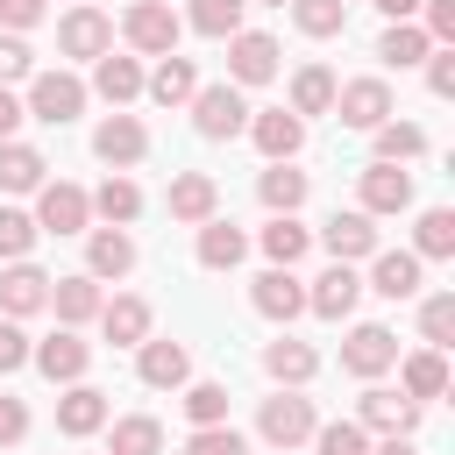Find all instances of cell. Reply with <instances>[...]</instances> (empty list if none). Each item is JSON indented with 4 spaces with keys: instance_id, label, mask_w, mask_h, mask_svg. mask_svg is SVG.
Listing matches in <instances>:
<instances>
[{
    "instance_id": "obj_35",
    "label": "cell",
    "mask_w": 455,
    "mask_h": 455,
    "mask_svg": "<svg viewBox=\"0 0 455 455\" xmlns=\"http://www.w3.org/2000/svg\"><path fill=\"white\" fill-rule=\"evenodd\" d=\"M256 199H263L270 213H291V206L306 199V171H291V164H270V171L256 178Z\"/></svg>"
},
{
    "instance_id": "obj_9",
    "label": "cell",
    "mask_w": 455,
    "mask_h": 455,
    "mask_svg": "<svg viewBox=\"0 0 455 455\" xmlns=\"http://www.w3.org/2000/svg\"><path fill=\"white\" fill-rule=\"evenodd\" d=\"M57 50H64V57H92V64H100V57L114 50V21H107L100 7H71V14L57 21Z\"/></svg>"
},
{
    "instance_id": "obj_13",
    "label": "cell",
    "mask_w": 455,
    "mask_h": 455,
    "mask_svg": "<svg viewBox=\"0 0 455 455\" xmlns=\"http://www.w3.org/2000/svg\"><path fill=\"white\" fill-rule=\"evenodd\" d=\"M28 363H36L50 384H78V377H85V363H92V348H85L71 327H57L50 341H36V348H28Z\"/></svg>"
},
{
    "instance_id": "obj_14",
    "label": "cell",
    "mask_w": 455,
    "mask_h": 455,
    "mask_svg": "<svg viewBox=\"0 0 455 455\" xmlns=\"http://www.w3.org/2000/svg\"><path fill=\"white\" fill-rule=\"evenodd\" d=\"M135 377H142L149 391H178V384H192V355H185V341H142V348H135Z\"/></svg>"
},
{
    "instance_id": "obj_1",
    "label": "cell",
    "mask_w": 455,
    "mask_h": 455,
    "mask_svg": "<svg viewBox=\"0 0 455 455\" xmlns=\"http://www.w3.org/2000/svg\"><path fill=\"white\" fill-rule=\"evenodd\" d=\"M192 128L206 135V142H228V135H242L249 128V100H242V85H199L192 92Z\"/></svg>"
},
{
    "instance_id": "obj_53",
    "label": "cell",
    "mask_w": 455,
    "mask_h": 455,
    "mask_svg": "<svg viewBox=\"0 0 455 455\" xmlns=\"http://www.w3.org/2000/svg\"><path fill=\"white\" fill-rule=\"evenodd\" d=\"M21 121H28V107H21V100L0 85V142H14V128H21Z\"/></svg>"
},
{
    "instance_id": "obj_41",
    "label": "cell",
    "mask_w": 455,
    "mask_h": 455,
    "mask_svg": "<svg viewBox=\"0 0 455 455\" xmlns=\"http://www.w3.org/2000/svg\"><path fill=\"white\" fill-rule=\"evenodd\" d=\"M185 419L192 427H228V384H185Z\"/></svg>"
},
{
    "instance_id": "obj_2",
    "label": "cell",
    "mask_w": 455,
    "mask_h": 455,
    "mask_svg": "<svg viewBox=\"0 0 455 455\" xmlns=\"http://www.w3.org/2000/svg\"><path fill=\"white\" fill-rule=\"evenodd\" d=\"M28 114L50 121V128L78 121V114H85V78H71V71H36V78H28Z\"/></svg>"
},
{
    "instance_id": "obj_31",
    "label": "cell",
    "mask_w": 455,
    "mask_h": 455,
    "mask_svg": "<svg viewBox=\"0 0 455 455\" xmlns=\"http://www.w3.org/2000/svg\"><path fill=\"white\" fill-rule=\"evenodd\" d=\"M263 370H270L277 384H306V377L320 370V355H313L306 341H291V334H277V341L263 348Z\"/></svg>"
},
{
    "instance_id": "obj_15",
    "label": "cell",
    "mask_w": 455,
    "mask_h": 455,
    "mask_svg": "<svg viewBox=\"0 0 455 455\" xmlns=\"http://www.w3.org/2000/svg\"><path fill=\"white\" fill-rule=\"evenodd\" d=\"M320 242H327V256H334V263H355V256H377V220H370L363 206H348V213H334V220L320 228Z\"/></svg>"
},
{
    "instance_id": "obj_32",
    "label": "cell",
    "mask_w": 455,
    "mask_h": 455,
    "mask_svg": "<svg viewBox=\"0 0 455 455\" xmlns=\"http://www.w3.org/2000/svg\"><path fill=\"white\" fill-rule=\"evenodd\" d=\"M43 149H28V142H0V192H36L43 185Z\"/></svg>"
},
{
    "instance_id": "obj_52",
    "label": "cell",
    "mask_w": 455,
    "mask_h": 455,
    "mask_svg": "<svg viewBox=\"0 0 455 455\" xmlns=\"http://www.w3.org/2000/svg\"><path fill=\"white\" fill-rule=\"evenodd\" d=\"M427 57H434V64H427V85L448 100V92H455V50H427Z\"/></svg>"
},
{
    "instance_id": "obj_54",
    "label": "cell",
    "mask_w": 455,
    "mask_h": 455,
    "mask_svg": "<svg viewBox=\"0 0 455 455\" xmlns=\"http://www.w3.org/2000/svg\"><path fill=\"white\" fill-rule=\"evenodd\" d=\"M377 7H384L391 21H412V14H419V0H377Z\"/></svg>"
},
{
    "instance_id": "obj_26",
    "label": "cell",
    "mask_w": 455,
    "mask_h": 455,
    "mask_svg": "<svg viewBox=\"0 0 455 455\" xmlns=\"http://www.w3.org/2000/svg\"><path fill=\"white\" fill-rule=\"evenodd\" d=\"M398 391H405L412 405L441 398V391H448V355H441V348H419V355H405V363H398Z\"/></svg>"
},
{
    "instance_id": "obj_23",
    "label": "cell",
    "mask_w": 455,
    "mask_h": 455,
    "mask_svg": "<svg viewBox=\"0 0 455 455\" xmlns=\"http://www.w3.org/2000/svg\"><path fill=\"white\" fill-rule=\"evenodd\" d=\"M50 306H57V320H64V327H85V320H100V306H107V299H100V277H85V270H78V277H50Z\"/></svg>"
},
{
    "instance_id": "obj_21",
    "label": "cell",
    "mask_w": 455,
    "mask_h": 455,
    "mask_svg": "<svg viewBox=\"0 0 455 455\" xmlns=\"http://www.w3.org/2000/svg\"><path fill=\"white\" fill-rule=\"evenodd\" d=\"M128 270H135L128 228H92L85 235V277H128Z\"/></svg>"
},
{
    "instance_id": "obj_46",
    "label": "cell",
    "mask_w": 455,
    "mask_h": 455,
    "mask_svg": "<svg viewBox=\"0 0 455 455\" xmlns=\"http://www.w3.org/2000/svg\"><path fill=\"white\" fill-rule=\"evenodd\" d=\"M185 455H249V441H242L235 427H192Z\"/></svg>"
},
{
    "instance_id": "obj_28",
    "label": "cell",
    "mask_w": 455,
    "mask_h": 455,
    "mask_svg": "<svg viewBox=\"0 0 455 455\" xmlns=\"http://www.w3.org/2000/svg\"><path fill=\"white\" fill-rule=\"evenodd\" d=\"M242 256H249V235L235 220H199V263L206 270H235Z\"/></svg>"
},
{
    "instance_id": "obj_7",
    "label": "cell",
    "mask_w": 455,
    "mask_h": 455,
    "mask_svg": "<svg viewBox=\"0 0 455 455\" xmlns=\"http://www.w3.org/2000/svg\"><path fill=\"white\" fill-rule=\"evenodd\" d=\"M334 114H341V128H384L391 121V85L384 78H348V85H334Z\"/></svg>"
},
{
    "instance_id": "obj_8",
    "label": "cell",
    "mask_w": 455,
    "mask_h": 455,
    "mask_svg": "<svg viewBox=\"0 0 455 455\" xmlns=\"http://www.w3.org/2000/svg\"><path fill=\"white\" fill-rule=\"evenodd\" d=\"M391 363H398V334L391 327H377V320L348 327V341H341V370L348 377H384Z\"/></svg>"
},
{
    "instance_id": "obj_39",
    "label": "cell",
    "mask_w": 455,
    "mask_h": 455,
    "mask_svg": "<svg viewBox=\"0 0 455 455\" xmlns=\"http://www.w3.org/2000/svg\"><path fill=\"white\" fill-rule=\"evenodd\" d=\"M242 14H249V0H192V28L213 36V43H228L242 28Z\"/></svg>"
},
{
    "instance_id": "obj_57",
    "label": "cell",
    "mask_w": 455,
    "mask_h": 455,
    "mask_svg": "<svg viewBox=\"0 0 455 455\" xmlns=\"http://www.w3.org/2000/svg\"><path fill=\"white\" fill-rule=\"evenodd\" d=\"M341 7H348V0H341Z\"/></svg>"
},
{
    "instance_id": "obj_25",
    "label": "cell",
    "mask_w": 455,
    "mask_h": 455,
    "mask_svg": "<svg viewBox=\"0 0 455 455\" xmlns=\"http://www.w3.org/2000/svg\"><path fill=\"white\" fill-rule=\"evenodd\" d=\"M142 92H149L156 107H185V100L199 92V71H192V57H178V50H171V57H156V71L142 78Z\"/></svg>"
},
{
    "instance_id": "obj_47",
    "label": "cell",
    "mask_w": 455,
    "mask_h": 455,
    "mask_svg": "<svg viewBox=\"0 0 455 455\" xmlns=\"http://www.w3.org/2000/svg\"><path fill=\"white\" fill-rule=\"evenodd\" d=\"M14 78H36V57L21 36H0V85H14Z\"/></svg>"
},
{
    "instance_id": "obj_30",
    "label": "cell",
    "mask_w": 455,
    "mask_h": 455,
    "mask_svg": "<svg viewBox=\"0 0 455 455\" xmlns=\"http://www.w3.org/2000/svg\"><path fill=\"white\" fill-rule=\"evenodd\" d=\"M92 92H100V100H114V107H128V100L142 92V64H135V57H114V50H107V57L92 64Z\"/></svg>"
},
{
    "instance_id": "obj_5",
    "label": "cell",
    "mask_w": 455,
    "mask_h": 455,
    "mask_svg": "<svg viewBox=\"0 0 455 455\" xmlns=\"http://www.w3.org/2000/svg\"><path fill=\"white\" fill-rule=\"evenodd\" d=\"M121 36H128V50H142V57H171V50H178V14H171L164 0H135L128 21H121Z\"/></svg>"
},
{
    "instance_id": "obj_27",
    "label": "cell",
    "mask_w": 455,
    "mask_h": 455,
    "mask_svg": "<svg viewBox=\"0 0 455 455\" xmlns=\"http://www.w3.org/2000/svg\"><path fill=\"white\" fill-rule=\"evenodd\" d=\"M284 114H299V121H306V114H334V71H327V64H299Z\"/></svg>"
},
{
    "instance_id": "obj_22",
    "label": "cell",
    "mask_w": 455,
    "mask_h": 455,
    "mask_svg": "<svg viewBox=\"0 0 455 455\" xmlns=\"http://www.w3.org/2000/svg\"><path fill=\"white\" fill-rule=\"evenodd\" d=\"M370 291L377 299H412L419 291V256L412 249H377L370 256Z\"/></svg>"
},
{
    "instance_id": "obj_10",
    "label": "cell",
    "mask_w": 455,
    "mask_h": 455,
    "mask_svg": "<svg viewBox=\"0 0 455 455\" xmlns=\"http://www.w3.org/2000/svg\"><path fill=\"white\" fill-rule=\"evenodd\" d=\"M355 427L391 441V434H412V427H419V405H412L405 391H363V398H355Z\"/></svg>"
},
{
    "instance_id": "obj_33",
    "label": "cell",
    "mask_w": 455,
    "mask_h": 455,
    "mask_svg": "<svg viewBox=\"0 0 455 455\" xmlns=\"http://www.w3.org/2000/svg\"><path fill=\"white\" fill-rule=\"evenodd\" d=\"M427 50H434V43H427V28H419V21H391V28L377 36V57H384V64H398V71H412Z\"/></svg>"
},
{
    "instance_id": "obj_17",
    "label": "cell",
    "mask_w": 455,
    "mask_h": 455,
    "mask_svg": "<svg viewBox=\"0 0 455 455\" xmlns=\"http://www.w3.org/2000/svg\"><path fill=\"white\" fill-rule=\"evenodd\" d=\"M50 306V277L36 270V263H7L0 270V313L7 320H28V313H43Z\"/></svg>"
},
{
    "instance_id": "obj_11",
    "label": "cell",
    "mask_w": 455,
    "mask_h": 455,
    "mask_svg": "<svg viewBox=\"0 0 455 455\" xmlns=\"http://www.w3.org/2000/svg\"><path fill=\"white\" fill-rule=\"evenodd\" d=\"M142 149H149V135H142V121H135V114H107V121L92 128V156H100V164H114V171L142 164Z\"/></svg>"
},
{
    "instance_id": "obj_44",
    "label": "cell",
    "mask_w": 455,
    "mask_h": 455,
    "mask_svg": "<svg viewBox=\"0 0 455 455\" xmlns=\"http://www.w3.org/2000/svg\"><path fill=\"white\" fill-rule=\"evenodd\" d=\"M313 455H370V434L355 419H334V427H313Z\"/></svg>"
},
{
    "instance_id": "obj_37",
    "label": "cell",
    "mask_w": 455,
    "mask_h": 455,
    "mask_svg": "<svg viewBox=\"0 0 455 455\" xmlns=\"http://www.w3.org/2000/svg\"><path fill=\"white\" fill-rule=\"evenodd\" d=\"M306 249H313V235H306V228H299V220H291V213H277V220H270V228H263V256H270V263H277V270H291V263H299V256H306Z\"/></svg>"
},
{
    "instance_id": "obj_43",
    "label": "cell",
    "mask_w": 455,
    "mask_h": 455,
    "mask_svg": "<svg viewBox=\"0 0 455 455\" xmlns=\"http://www.w3.org/2000/svg\"><path fill=\"white\" fill-rule=\"evenodd\" d=\"M28 249H36V220L21 206H0V256L7 263H28Z\"/></svg>"
},
{
    "instance_id": "obj_50",
    "label": "cell",
    "mask_w": 455,
    "mask_h": 455,
    "mask_svg": "<svg viewBox=\"0 0 455 455\" xmlns=\"http://www.w3.org/2000/svg\"><path fill=\"white\" fill-rule=\"evenodd\" d=\"M21 434H28V405H21V398H7V391H0V448H14V441H21Z\"/></svg>"
},
{
    "instance_id": "obj_16",
    "label": "cell",
    "mask_w": 455,
    "mask_h": 455,
    "mask_svg": "<svg viewBox=\"0 0 455 455\" xmlns=\"http://www.w3.org/2000/svg\"><path fill=\"white\" fill-rule=\"evenodd\" d=\"M107 427V391L100 384H71L64 398H57V434H71V441H85V434H100Z\"/></svg>"
},
{
    "instance_id": "obj_55",
    "label": "cell",
    "mask_w": 455,
    "mask_h": 455,
    "mask_svg": "<svg viewBox=\"0 0 455 455\" xmlns=\"http://www.w3.org/2000/svg\"><path fill=\"white\" fill-rule=\"evenodd\" d=\"M370 455H419V448H412L405 434H391V441H384V448H370Z\"/></svg>"
},
{
    "instance_id": "obj_6",
    "label": "cell",
    "mask_w": 455,
    "mask_h": 455,
    "mask_svg": "<svg viewBox=\"0 0 455 455\" xmlns=\"http://www.w3.org/2000/svg\"><path fill=\"white\" fill-rule=\"evenodd\" d=\"M263 78H277V36L235 28L228 36V85H263Z\"/></svg>"
},
{
    "instance_id": "obj_42",
    "label": "cell",
    "mask_w": 455,
    "mask_h": 455,
    "mask_svg": "<svg viewBox=\"0 0 455 455\" xmlns=\"http://www.w3.org/2000/svg\"><path fill=\"white\" fill-rule=\"evenodd\" d=\"M291 21H299L306 36H341V28H348V7H341V0H291Z\"/></svg>"
},
{
    "instance_id": "obj_45",
    "label": "cell",
    "mask_w": 455,
    "mask_h": 455,
    "mask_svg": "<svg viewBox=\"0 0 455 455\" xmlns=\"http://www.w3.org/2000/svg\"><path fill=\"white\" fill-rule=\"evenodd\" d=\"M419 334H427V348H448V341H455V299H448V291H434V299L419 306Z\"/></svg>"
},
{
    "instance_id": "obj_36",
    "label": "cell",
    "mask_w": 455,
    "mask_h": 455,
    "mask_svg": "<svg viewBox=\"0 0 455 455\" xmlns=\"http://www.w3.org/2000/svg\"><path fill=\"white\" fill-rule=\"evenodd\" d=\"M412 256H434V263L455 256V213H448V206H427V213H419V228H412Z\"/></svg>"
},
{
    "instance_id": "obj_29",
    "label": "cell",
    "mask_w": 455,
    "mask_h": 455,
    "mask_svg": "<svg viewBox=\"0 0 455 455\" xmlns=\"http://www.w3.org/2000/svg\"><path fill=\"white\" fill-rule=\"evenodd\" d=\"M100 327H107L114 348H142V341H149V306H142V299H107V306H100Z\"/></svg>"
},
{
    "instance_id": "obj_56",
    "label": "cell",
    "mask_w": 455,
    "mask_h": 455,
    "mask_svg": "<svg viewBox=\"0 0 455 455\" xmlns=\"http://www.w3.org/2000/svg\"><path fill=\"white\" fill-rule=\"evenodd\" d=\"M263 7H291V0H263Z\"/></svg>"
},
{
    "instance_id": "obj_20",
    "label": "cell",
    "mask_w": 455,
    "mask_h": 455,
    "mask_svg": "<svg viewBox=\"0 0 455 455\" xmlns=\"http://www.w3.org/2000/svg\"><path fill=\"white\" fill-rule=\"evenodd\" d=\"M249 135H256V149H263L270 164H291V156H299V142H306V121H299V114H284V107H270V114H256V121H249Z\"/></svg>"
},
{
    "instance_id": "obj_19",
    "label": "cell",
    "mask_w": 455,
    "mask_h": 455,
    "mask_svg": "<svg viewBox=\"0 0 455 455\" xmlns=\"http://www.w3.org/2000/svg\"><path fill=\"white\" fill-rule=\"evenodd\" d=\"M171 220H185V228H199V220H213V206H220V185L206 178V171H178L171 178Z\"/></svg>"
},
{
    "instance_id": "obj_38",
    "label": "cell",
    "mask_w": 455,
    "mask_h": 455,
    "mask_svg": "<svg viewBox=\"0 0 455 455\" xmlns=\"http://www.w3.org/2000/svg\"><path fill=\"white\" fill-rule=\"evenodd\" d=\"M164 448V427L149 419V412H128V419H114V441H107V455H156Z\"/></svg>"
},
{
    "instance_id": "obj_40",
    "label": "cell",
    "mask_w": 455,
    "mask_h": 455,
    "mask_svg": "<svg viewBox=\"0 0 455 455\" xmlns=\"http://www.w3.org/2000/svg\"><path fill=\"white\" fill-rule=\"evenodd\" d=\"M370 135H377V164H405V156L427 149V135H419L412 121H384V128H370Z\"/></svg>"
},
{
    "instance_id": "obj_48",
    "label": "cell",
    "mask_w": 455,
    "mask_h": 455,
    "mask_svg": "<svg viewBox=\"0 0 455 455\" xmlns=\"http://www.w3.org/2000/svg\"><path fill=\"white\" fill-rule=\"evenodd\" d=\"M427 7V43H455V0H419Z\"/></svg>"
},
{
    "instance_id": "obj_3",
    "label": "cell",
    "mask_w": 455,
    "mask_h": 455,
    "mask_svg": "<svg viewBox=\"0 0 455 455\" xmlns=\"http://www.w3.org/2000/svg\"><path fill=\"white\" fill-rule=\"evenodd\" d=\"M36 235H85V220H92V199L78 192V185H36Z\"/></svg>"
},
{
    "instance_id": "obj_18",
    "label": "cell",
    "mask_w": 455,
    "mask_h": 455,
    "mask_svg": "<svg viewBox=\"0 0 455 455\" xmlns=\"http://www.w3.org/2000/svg\"><path fill=\"white\" fill-rule=\"evenodd\" d=\"M405 206H412V171L370 164V171H363V213L377 220V213H405Z\"/></svg>"
},
{
    "instance_id": "obj_12",
    "label": "cell",
    "mask_w": 455,
    "mask_h": 455,
    "mask_svg": "<svg viewBox=\"0 0 455 455\" xmlns=\"http://www.w3.org/2000/svg\"><path fill=\"white\" fill-rule=\"evenodd\" d=\"M355 299H363L355 263H327V270L313 277V291H306V306H313L320 320H348V313H355Z\"/></svg>"
},
{
    "instance_id": "obj_51",
    "label": "cell",
    "mask_w": 455,
    "mask_h": 455,
    "mask_svg": "<svg viewBox=\"0 0 455 455\" xmlns=\"http://www.w3.org/2000/svg\"><path fill=\"white\" fill-rule=\"evenodd\" d=\"M36 21H43V0H0V28L21 36V28H36Z\"/></svg>"
},
{
    "instance_id": "obj_4",
    "label": "cell",
    "mask_w": 455,
    "mask_h": 455,
    "mask_svg": "<svg viewBox=\"0 0 455 455\" xmlns=\"http://www.w3.org/2000/svg\"><path fill=\"white\" fill-rule=\"evenodd\" d=\"M313 398H299V391H277V398H263V412H256V434L270 441V448H299V441H313Z\"/></svg>"
},
{
    "instance_id": "obj_49",
    "label": "cell",
    "mask_w": 455,
    "mask_h": 455,
    "mask_svg": "<svg viewBox=\"0 0 455 455\" xmlns=\"http://www.w3.org/2000/svg\"><path fill=\"white\" fill-rule=\"evenodd\" d=\"M21 363H28V334H21L14 320H0V377H7V370H21Z\"/></svg>"
},
{
    "instance_id": "obj_24",
    "label": "cell",
    "mask_w": 455,
    "mask_h": 455,
    "mask_svg": "<svg viewBox=\"0 0 455 455\" xmlns=\"http://www.w3.org/2000/svg\"><path fill=\"white\" fill-rule=\"evenodd\" d=\"M249 299H256V313H263V320H299V313H306V284H299L291 270H277V263L256 277V291H249Z\"/></svg>"
},
{
    "instance_id": "obj_34",
    "label": "cell",
    "mask_w": 455,
    "mask_h": 455,
    "mask_svg": "<svg viewBox=\"0 0 455 455\" xmlns=\"http://www.w3.org/2000/svg\"><path fill=\"white\" fill-rule=\"evenodd\" d=\"M92 199V213L107 220V228H128L135 213H142V192H135V178H107L100 192H85Z\"/></svg>"
}]
</instances>
